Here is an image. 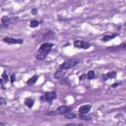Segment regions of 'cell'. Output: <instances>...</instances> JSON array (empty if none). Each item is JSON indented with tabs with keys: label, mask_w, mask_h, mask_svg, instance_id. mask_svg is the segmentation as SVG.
<instances>
[{
	"label": "cell",
	"mask_w": 126,
	"mask_h": 126,
	"mask_svg": "<svg viewBox=\"0 0 126 126\" xmlns=\"http://www.w3.org/2000/svg\"><path fill=\"white\" fill-rule=\"evenodd\" d=\"M53 46H54V44L51 43V42H44V43H42L40 45L39 49H38V52L35 54V58L37 60H43V59H45L46 55L51 51V49H52Z\"/></svg>",
	"instance_id": "6da1fadb"
},
{
	"label": "cell",
	"mask_w": 126,
	"mask_h": 126,
	"mask_svg": "<svg viewBox=\"0 0 126 126\" xmlns=\"http://www.w3.org/2000/svg\"><path fill=\"white\" fill-rule=\"evenodd\" d=\"M79 63H80V59H68V60L64 61V62L59 66V69H61V70L71 69V68L75 67L76 65H78Z\"/></svg>",
	"instance_id": "7a4b0ae2"
},
{
	"label": "cell",
	"mask_w": 126,
	"mask_h": 126,
	"mask_svg": "<svg viewBox=\"0 0 126 126\" xmlns=\"http://www.w3.org/2000/svg\"><path fill=\"white\" fill-rule=\"evenodd\" d=\"M17 19L15 18H11L10 16H3L1 18V29H6L10 26V24H12L13 21H15Z\"/></svg>",
	"instance_id": "3957f363"
},
{
	"label": "cell",
	"mask_w": 126,
	"mask_h": 126,
	"mask_svg": "<svg viewBox=\"0 0 126 126\" xmlns=\"http://www.w3.org/2000/svg\"><path fill=\"white\" fill-rule=\"evenodd\" d=\"M2 40L9 44H22L24 42L23 38H15V37H10V36H6Z\"/></svg>",
	"instance_id": "277c9868"
},
{
	"label": "cell",
	"mask_w": 126,
	"mask_h": 126,
	"mask_svg": "<svg viewBox=\"0 0 126 126\" xmlns=\"http://www.w3.org/2000/svg\"><path fill=\"white\" fill-rule=\"evenodd\" d=\"M74 46L76 48H83V49H88L91 47V43L90 42H87V41H84V40H75L74 41Z\"/></svg>",
	"instance_id": "5b68a950"
},
{
	"label": "cell",
	"mask_w": 126,
	"mask_h": 126,
	"mask_svg": "<svg viewBox=\"0 0 126 126\" xmlns=\"http://www.w3.org/2000/svg\"><path fill=\"white\" fill-rule=\"evenodd\" d=\"M72 109H73L72 106L61 105V106L57 107V109H56V111H55V114H62V115H64V114H66V113H68V112H71Z\"/></svg>",
	"instance_id": "8992f818"
},
{
	"label": "cell",
	"mask_w": 126,
	"mask_h": 126,
	"mask_svg": "<svg viewBox=\"0 0 126 126\" xmlns=\"http://www.w3.org/2000/svg\"><path fill=\"white\" fill-rule=\"evenodd\" d=\"M56 93L55 92H48V93H45L42 96H41V99L42 100H45V101H47V102H50V101H52L53 99H55L56 98Z\"/></svg>",
	"instance_id": "52a82bcc"
},
{
	"label": "cell",
	"mask_w": 126,
	"mask_h": 126,
	"mask_svg": "<svg viewBox=\"0 0 126 126\" xmlns=\"http://www.w3.org/2000/svg\"><path fill=\"white\" fill-rule=\"evenodd\" d=\"M116 71H110V72H107V73H105L104 75H102V77H101V80L102 81H107V80H109V79H114L115 77H116Z\"/></svg>",
	"instance_id": "ba28073f"
},
{
	"label": "cell",
	"mask_w": 126,
	"mask_h": 126,
	"mask_svg": "<svg viewBox=\"0 0 126 126\" xmlns=\"http://www.w3.org/2000/svg\"><path fill=\"white\" fill-rule=\"evenodd\" d=\"M107 50L110 51H116V50H126V42H123L119 45H114V46H110L107 47Z\"/></svg>",
	"instance_id": "9c48e42d"
},
{
	"label": "cell",
	"mask_w": 126,
	"mask_h": 126,
	"mask_svg": "<svg viewBox=\"0 0 126 126\" xmlns=\"http://www.w3.org/2000/svg\"><path fill=\"white\" fill-rule=\"evenodd\" d=\"M91 108H92V105L91 104H84V105H82V106H80L79 107V113L80 114H87L90 110H91Z\"/></svg>",
	"instance_id": "30bf717a"
},
{
	"label": "cell",
	"mask_w": 126,
	"mask_h": 126,
	"mask_svg": "<svg viewBox=\"0 0 126 126\" xmlns=\"http://www.w3.org/2000/svg\"><path fill=\"white\" fill-rule=\"evenodd\" d=\"M9 81V78H8V75L6 73V71H4L2 73V76H1V79H0V82H1V88L2 90L5 89V83H8Z\"/></svg>",
	"instance_id": "8fae6325"
},
{
	"label": "cell",
	"mask_w": 126,
	"mask_h": 126,
	"mask_svg": "<svg viewBox=\"0 0 126 126\" xmlns=\"http://www.w3.org/2000/svg\"><path fill=\"white\" fill-rule=\"evenodd\" d=\"M117 35H118V33H111V34H105L104 36H102V37H101V41H103V42L109 41V40H111L112 38L116 37Z\"/></svg>",
	"instance_id": "7c38bea8"
},
{
	"label": "cell",
	"mask_w": 126,
	"mask_h": 126,
	"mask_svg": "<svg viewBox=\"0 0 126 126\" xmlns=\"http://www.w3.org/2000/svg\"><path fill=\"white\" fill-rule=\"evenodd\" d=\"M25 104H26V106H28L29 108H32V107L33 106V104H34V100H33L32 98H31V97H27V98L25 99Z\"/></svg>",
	"instance_id": "4fadbf2b"
},
{
	"label": "cell",
	"mask_w": 126,
	"mask_h": 126,
	"mask_svg": "<svg viewBox=\"0 0 126 126\" xmlns=\"http://www.w3.org/2000/svg\"><path fill=\"white\" fill-rule=\"evenodd\" d=\"M37 79H38V76H37V75H33L32 77H31V78L28 80L27 85H28V86H32V85H33V84L37 81Z\"/></svg>",
	"instance_id": "5bb4252c"
},
{
	"label": "cell",
	"mask_w": 126,
	"mask_h": 126,
	"mask_svg": "<svg viewBox=\"0 0 126 126\" xmlns=\"http://www.w3.org/2000/svg\"><path fill=\"white\" fill-rule=\"evenodd\" d=\"M95 72L94 71H93V70H91V71H89L88 73H87V78H88V80H93V79H94L95 78Z\"/></svg>",
	"instance_id": "9a60e30c"
},
{
	"label": "cell",
	"mask_w": 126,
	"mask_h": 126,
	"mask_svg": "<svg viewBox=\"0 0 126 126\" xmlns=\"http://www.w3.org/2000/svg\"><path fill=\"white\" fill-rule=\"evenodd\" d=\"M64 74H65V72H63V71H61V69H60V71H57L56 73H55V78L56 79H58V80H62L63 79V76H64Z\"/></svg>",
	"instance_id": "2e32d148"
},
{
	"label": "cell",
	"mask_w": 126,
	"mask_h": 126,
	"mask_svg": "<svg viewBox=\"0 0 126 126\" xmlns=\"http://www.w3.org/2000/svg\"><path fill=\"white\" fill-rule=\"evenodd\" d=\"M38 25H39V22L37 20H32L30 22V27L31 28H36Z\"/></svg>",
	"instance_id": "e0dca14e"
},
{
	"label": "cell",
	"mask_w": 126,
	"mask_h": 126,
	"mask_svg": "<svg viewBox=\"0 0 126 126\" xmlns=\"http://www.w3.org/2000/svg\"><path fill=\"white\" fill-rule=\"evenodd\" d=\"M64 115H65V118H67V119H73V118H76V114L73 113L72 111H71V112H68V113H66V114H64Z\"/></svg>",
	"instance_id": "ac0fdd59"
},
{
	"label": "cell",
	"mask_w": 126,
	"mask_h": 126,
	"mask_svg": "<svg viewBox=\"0 0 126 126\" xmlns=\"http://www.w3.org/2000/svg\"><path fill=\"white\" fill-rule=\"evenodd\" d=\"M10 79H11V80H10V81H11V83L13 84V83L15 82V80H16V75H15V74L13 73V74L11 75V78H10Z\"/></svg>",
	"instance_id": "d6986e66"
},
{
	"label": "cell",
	"mask_w": 126,
	"mask_h": 126,
	"mask_svg": "<svg viewBox=\"0 0 126 126\" xmlns=\"http://www.w3.org/2000/svg\"><path fill=\"white\" fill-rule=\"evenodd\" d=\"M0 103L1 104H5L6 103V99L4 97H0Z\"/></svg>",
	"instance_id": "ffe728a7"
},
{
	"label": "cell",
	"mask_w": 126,
	"mask_h": 126,
	"mask_svg": "<svg viewBox=\"0 0 126 126\" xmlns=\"http://www.w3.org/2000/svg\"><path fill=\"white\" fill-rule=\"evenodd\" d=\"M85 78H87V74H83L80 76V80H85Z\"/></svg>",
	"instance_id": "44dd1931"
},
{
	"label": "cell",
	"mask_w": 126,
	"mask_h": 126,
	"mask_svg": "<svg viewBox=\"0 0 126 126\" xmlns=\"http://www.w3.org/2000/svg\"><path fill=\"white\" fill-rule=\"evenodd\" d=\"M37 13V9L36 8H33L32 10V14H33V15H35Z\"/></svg>",
	"instance_id": "7402d4cb"
},
{
	"label": "cell",
	"mask_w": 126,
	"mask_h": 126,
	"mask_svg": "<svg viewBox=\"0 0 126 126\" xmlns=\"http://www.w3.org/2000/svg\"><path fill=\"white\" fill-rule=\"evenodd\" d=\"M119 85H121V83H114V84H113L111 87H112V88H116V87H118Z\"/></svg>",
	"instance_id": "603a6c76"
},
{
	"label": "cell",
	"mask_w": 126,
	"mask_h": 126,
	"mask_svg": "<svg viewBox=\"0 0 126 126\" xmlns=\"http://www.w3.org/2000/svg\"><path fill=\"white\" fill-rule=\"evenodd\" d=\"M123 109H126V106H125V107H124V108H123Z\"/></svg>",
	"instance_id": "cb8c5ba5"
},
{
	"label": "cell",
	"mask_w": 126,
	"mask_h": 126,
	"mask_svg": "<svg viewBox=\"0 0 126 126\" xmlns=\"http://www.w3.org/2000/svg\"><path fill=\"white\" fill-rule=\"evenodd\" d=\"M125 123H126V120H125Z\"/></svg>",
	"instance_id": "d4e9b609"
}]
</instances>
